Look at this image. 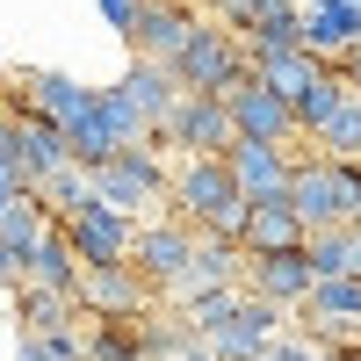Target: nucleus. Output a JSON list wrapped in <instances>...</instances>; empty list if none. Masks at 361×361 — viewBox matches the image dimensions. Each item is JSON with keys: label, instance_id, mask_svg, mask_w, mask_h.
Listing matches in <instances>:
<instances>
[{"label": "nucleus", "instance_id": "2eb2a0df", "mask_svg": "<svg viewBox=\"0 0 361 361\" xmlns=\"http://www.w3.org/2000/svg\"><path fill=\"white\" fill-rule=\"evenodd\" d=\"M238 246L246 253H282V246H304V217H296L289 195H267L246 209V224H238Z\"/></svg>", "mask_w": 361, "mask_h": 361}, {"label": "nucleus", "instance_id": "aec40b11", "mask_svg": "<svg viewBox=\"0 0 361 361\" xmlns=\"http://www.w3.org/2000/svg\"><path fill=\"white\" fill-rule=\"evenodd\" d=\"M15 311H22V333H66V325L87 318L73 296H58V289H44V282H22V289H15Z\"/></svg>", "mask_w": 361, "mask_h": 361}, {"label": "nucleus", "instance_id": "c756f323", "mask_svg": "<svg viewBox=\"0 0 361 361\" xmlns=\"http://www.w3.org/2000/svg\"><path fill=\"white\" fill-rule=\"evenodd\" d=\"M15 195H29V180H22V166H15V152L0 145V209H8Z\"/></svg>", "mask_w": 361, "mask_h": 361}, {"label": "nucleus", "instance_id": "5701e85b", "mask_svg": "<svg viewBox=\"0 0 361 361\" xmlns=\"http://www.w3.org/2000/svg\"><path fill=\"white\" fill-rule=\"evenodd\" d=\"M311 145H318L325 159H361V94H354V87H347V102L318 123V137H311Z\"/></svg>", "mask_w": 361, "mask_h": 361}, {"label": "nucleus", "instance_id": "2f4dec72", "mask_svg": "<svg viewBox=\"0 0 361 361\" xmlns=\"http://www.w3.org/2000/svg\"><path fill=\"white\" fill-rule=\"evenodd\" d=\"M29 282V267H22V253L8 246V238H0V289H22Z\"/></svg>", "mask_w": 361, "mask_h": 361}, {"label": "nucleus", "instance_id": "e433bc0d", "mask_svg": "<svg viewBox=\"0 0 361 361\" xmlns=\"http://www.w3.org/2000/svg\"><path fill=\"white\" fill-rule=\"evenodd\" d=\"M354 217H361V202H354Z\"/></svg>", "mask_w": 361, "mask_h": 361}, {"label": "nucleus", "instance_id": "6e6552de", "mask_svg": "<svg viewBox=\"0 0 361 361\" xmlns=\"http://www.w3.org/2000/svg\"><path fill=\"white\" fill-rule=\"evenodd\" d=\"M296 152H304V137H296V145H275V137H231V145H224V159H231V180L246 188V202L289 195Z\"/></svg>", "mask_w": 361, "mask_h": 361}, {"label": "nucleus", "instance_id": "f3484780", "mask_svg": "<svg viewBox=\"0 0 361 361\" xmlns=\"http://www.w3.org/2000/svg\"><path fill=\"white\" fill-rule=\"evenodd\" d=\"M304 44L318 58H340L361 44V0H311L304 8Z\"/></svg>", "mask_w": 361, "mask_h": 361}, {"label": "nucleus", "instance_id": "58836bf2", "mask_svg": "<svg viewBox=\"0 0 361 361\" xmlns=\"http://www.w3.org/2000/svg\"><path fill=\"white\" fill-rule=\"evenodd\" d=\"M354 361H361V354H354Z\"/></svg>", "mask_w": 361, "mask_h": 361}, {"label": "nucleus", "instance_id": "f03ea898", "mask_svg": "<svg viewBox=\"0 0 361 361\" xmlns=\"http://www.w3.org/2000/svg\"><path fill=\"white\" fill-rule=\"evenodd\" d=\"M166 152L159 145H116V159L94 166V202L123 209V217H152L166 209Z\"/></svg>", "mask_w": 361, "mask_h": 361}, {"label": "nucleus", "instance_id": "a878e982", "mask_svg": "<svg viewBox=\"0 0 361 361\" xmlns=\"http://www.w3.org/2000/svg\"><path fill=\"white\" fill-rule=\"evenodd\" d=\"M73 137V159L80 166H102V159H116V130H109V116H102V94H94V109L80 116V123L66 130Z\"/></svg>", "mask_w": 361, "mask_h": 361}, {"label": "nucleus", "instance_id": "0eeeda50", "mask_svg": "<svg viewBox=\"0 0 361 361\" xmlns=\"http://www.w3.org/2000/svg\"><path fill=\"white\" fill-rule=\"evenodd\" d=\"M73 304H80V311H94V318H137V311H152V304H159V282L145 275L137 260L87 267L80 289H73Z\"/></svg>", "mask_w": 361, "mask_h": 361}, {"label": "nucleus", "instance_id": "cd10ccee", "mask_svg": "<svg viewBox=\"0 0 361 361\" xmlns=\"http://www.w3.org/2000/svg\"><path fill=\"white\" fill-rule=\"evenodd\" d=\"M304 260H311V275H347V224L304 231Z\"/></svg>", "mask_w": 361, "mask_h": 361}, {"label": "nucleus", "instance_id": "9b49d317", "mask_svg": "<svg viewBox=\"0 0 361 361\" xmlns=\"http://www.w3.org/2000/svg\"><path fill=\"white\" fill-rule=\"evenodd\" d=\"M188 246H195V224L188 217H173V209H152V217H137V238H130V260L152 275L159 289L180 275V260H188Z\"/></svg>", "mask_w": 361, "mask_h": 361}, {"label": "nucleus", "instance_id": "9d476101", "mask_svg": "<svg viewBox=\"0 0 361 361\" xmlns=\"http://www.w3.org/2000/svg\"><path fill=\"white\" fill-rule=\"evenodd\" d=\"M73 238V253L80 267H116V260H130V238H137V217H123V209H109V202H87L73 209V217H58Z\"/></svg>", "mask_w": 361, "mask_h": 361}, {"label": "nucleus", "instance_id": "4be33fe9", "mask_svg": "<svg viewBox=\"0 0 361 361\" xmlns=\"http://www.w3.org/2000/svg\"><path fill=\"white\" fill-rule=\"evenodd\" d=\"M137 318H145V311H137ZM137 318H94V325H87V361H145Z\"/></svg>", "mask_w": 361, "mask_h": 361}, {"label": "nucleus", "instance_id": "393cba45", "mask_svg": "<svg viewBox=\"0 0 361 361\" xmlns=\"http://www.w3.org/2000/svg\"><path fill=\"white\" fill-rule=\"evenodd\" d=\"M340 102H347V80L325 66V73L304 87V94H296V130H304V137H318V123H325V116H333Z\"/></svg>", "mask_w": 361, "mask_h": 361}, {"label": "nucleus", "instance_id": "c85d7f7f", "mask_svg": "<svg viewBox=\"0 0 361 361\" xmlns=\"http://www.w3.org/2000/svg\"><path fill=\"white\" fill-rule=\"evenodd\" d=\"M94 8H102V22L116 29V37H130V29H137V15H145V0H94Z\"/></svg>", "mask_w": 361, "mask_h": 361}, {"label": "nucleus", "instance_id": "4c0bfd02", "mask_svg": "<svg viewBox=\"0 0 361 361\" xmlns=\"http://www.w3.org/2000/svg\"><path fill=\"white\" fill-rule=\"evenodd\" d=\"M0 116H8V109H0Z\"/></svg>", "mask_w": 361, "mask_h": 361}, {"label": "nucleus", "instance_id": "b1692460", "mask_svg": "<svg viewBox=\"0 0 361 361\" xmlns=\"http://www.w3.org/2000/svg\"><path fill=\"white\" fill-rule=\"evenodd\" d=\"M44 231H51V209H44L37 195H15L8 209H0V238L22 253V267H29V253H37V238H44Z\"/></svg>", "mask_w": 361, "mask_h": 361}, {"label": "nucleus", "instance_id": "ddd939ff", "mask_svg": "<svg viewBox=\"0 0 361 361\" xmlns=\"http://www.w3.org/2000/svg\"><path fill=\"white\" fill-rule=\"evenodd\" d=\"M238 282H246L253 296H275V304H304V296H311V260H304V246H282V253H246V275H238Z\"/></svg>", "mask_w": 361, "mask_h": 361}, {"label": "nucleus", "instance_id": "39448f33", "mask_svg": "<svg viewBox=\"0 0 361 361\" xmlns=\"http://www.w3.org/2000/svg\"><path fill=\"white\" fill-rule=\"evenodd\" d=\"M238 130H231V102L224 94H195V87H180L173 116L159 123V152L173 159H195V152H224Z\"/></svg>", "mask_w": 361, "mask_h": 361}, {"label": "nucleus", "instance_id": "a211bd4d", "mask_svg": "<svg viewBox=\"0 0 361 361\" xmlns=\"http://www.w3.org/2000/svg\"><path fill=\"white\" fill-rule=\"evenodd\" d=\"M80 253H73V238H66V224L51 217V231L37 238V253H29V282H44V289H58V296H73L80 289Z\"/></svg>", "mask_w": 361, "mask_h": 361}, {"label": "nucleus", "instance_id": "72a5a7b5", "mask_svg": "<svg viewBox=\"0 0 361 361\" xmlns=\"http://www.w3.org/2000/svg\"><path fill=\"white\" fill-rule=\"evenodd\" d=\"M166 361H217V354H209L202 340H188V347H180V354H166Z\"/></svg>", "mask_w": 361, "mask_h": 361}, {"label": "nucleus", "instance_id": "7ed1b4c3", "mask_svg": "<svg viewBox=\"0 0 361 361\" xmlns=\"http://www.w3.org/2000/svg\"><path fill=\"white\" fill-rule=\"evenodd\" d=\"M173 73H180V87H195V94H231V87L253 73V58H246V37H238V29L202 15L195 37L180 44V58H173Z\"/></svg>", "mask_w": 361, "mask_h": 361}, {"label": "nucleus", "instance_id": "412c9836", "mask_svg": "<svg viewBox=\"0 0 361 361\" xmlns=\"http://www.w3.org/2000/svg\"><path fill=\"white\" fill-rule=\"evenodd\" d=\"M37 202L51 209V217H73V209H87V202H94V166H80V159L51 166V173L37 180Z\"/></svg>", "mask_w": 361, "mask_h": 361}, {"label": "nucleus", "instance_id": "1a4fd4ad", "mask_svg": "<svg viewBox=\"0 0 361 361\" xmlns=\"http://www.w3.org/2000/svg\"><path fill=\"white\" fill-rule=\"evenodd\" d=\"M224 102H231V130H238V137H275V145H296V137H304V130H296V102L282 94V87H267L260 73H246Z\"/></svg>", "mask_w": 361, "mask_h": 361}, {"label": "nucleus", "instance_id": "7c9ffc66", "mask_svg": "<svg viewBox=\"0 0 361 361\" xmlns=\"http://www.w3.org/2000/svg\"><path fill=\"white\" fill-rule=\"evenodd\" d=\"M15 361H58L51 333H22V340H15Z\"/></svg>", "mask_w": 361, "mask_h": 361}, {"label": "nucleus", "instance_id": "423d86ee", "mask_svg": "<svg viewBox=\"0 0 361 361\" xmlns=\"http://www.w3.org/2000/svg\"><path fill=\"white\" fill-rule=\"evenodd\" d=\"M238 275H246V246H238V238H224V231H195V246H188V260H180V275H173L159 296L180 311V304H195V296H209V289H231Z\"/></svg>", "mask_w": 361, "mask_h": 361}, {"label": "nucleus", "instance_id": "4468645a", "mask_svg": "<svg viewBox=\"0 0 361 361\" xmlns=\"http://www.w3.org/2000/svg\"><path fill=\"white\" fill-rule=\"evenodd\" d=\"M116 87H123V102H130L152 130L166 123L173 102H180V73H173V66H159V58H130V73L116 80Z\"/></svg>", "mask_w": 361, "mask_h": 361}, {"label": "nucleus", "instance_id": "20e7f679", "mask_svg": "<svg viewBox=\"0 0 361 361\" xmlns=\"http://www.w3.org/2000/svg\"><path fill=\"white\" fill-rule=\"evenodd\" d=\"M296 311L289 304H275V296H253V289H238V304L202 333V347L217 354V361H253V354H267V340L282 333Z\"/></svg>", "mask_w": 361, "mask_h": 361}, {"label": "nucleus", "instance_id": "6ab92c4d", "mask_svg": "<svg viewBox=\"0 0 361 361\" xmlns=\"http://www.w3.org/2000/svg\"><path fill=\"white\" fill-rule=\"evenodd\" d=\"M325 66H333V58H318L311 44H289V51H260V58H253V73H260L267 87H282L289 102L304 94V87H311V80H318Z\"/></svg>", "mask_w": 361, "mask_h": 361}, {"label": "nucleus", "instance_id": "f257e3e1", "mask_svg": "<svg viewBox=\"0 0 361 361\" xmlns=\"http://www.w3.org/2000/svg\"><path fill=\"white\" fill-rule=\"evenodd\" d=\"M166 209L173 217H188L195 231H224L238 238V224H246V188L231 180V159L224 152H195V159H173L166 173Z\"/></svg>", "mask_w": 361, "mask_h": 361}, {"label": "nucleus", "instance_id": "f704fd0d", "mask_svg": "<svg viewBox=\"0 0 361 361\" xmlns=\"http://www.w3.org/2000/svg\"><path fill=\"white\" fill-rule=\"evenodd\" d=\"M318 361H340V354H333V347H325V354H318Z\"/></svg>", "mask_w": 361, "mask_h": 361}, {"label": "nucleus", "instance_id": "dca6fc26", "mask_svg": "<svg viewBox=\"0 0 361 361\" xmlns=\"http://www.w3.org/2000/svg\"><path fill=\"white\" fill-rule=\"evenodd\" d=\"M22 87H29V109L51 116L58 130H73L80 116L94 109V94H102V87H87V80H73V73H29Z\"/></svg>", "mask_w": 361, "mask_h": 361}, {"label": "nucleus", "instance_id": "c9c22d12", "mask_svg": "<svg viewBox=\"0 0 361 361\" xmlns=\"http://www.w3.org/2000/svg\"><path fill=\"white\" fill-rule=\"evenodd\" d=\"M253 361H275V354H253Z\"/></svg>", "mask_w": 361, "mask_h": 361}, {"label": "nucleus", "instance_id": "bb28decb", "mask_svg": "<svg viewBox=\"0 0 361 361\" xmlns=\"http://www.w3.org/2000/svg\"><path fill=\"white\" fill-rule=\"evenodd\" d=\"M102 116H109L116 145H159V130H152V123H145V116L123 102V87H102Z\"/></svg>", "mask_w": 361, "mask_h": 361}, {"label": "nucleus", "instance_id": "473e14b6", "mask_svg": "<svg viewBox=\"0 0 361 361\" xmlns=\"http://www.w3.org/2000/svg\"><path fill=\"white\" fill-rule=\"evenodd\" d=\"M333 73H340V80H347V87H354V94H361V44H354V51H340V58H333Z\"/></svg>", "mask_w": 361, "mask_h": 361}, {"label": "nucleus", "instance_id": "f8f14e48", "mask_svg": "<svg viewBox=\"0 0 361 361\" xmlns=\"http://www.w3.org/2000/svg\"><path fill=\"white\" fill-rule=\"evenodd\" d=\"M195 0H145V15H137V29H130V51L137 58H159V66H173L180 58V44L195 37Z\"/></svg>", "mask_w": 361, "mask_h": 361}]
</instances>
